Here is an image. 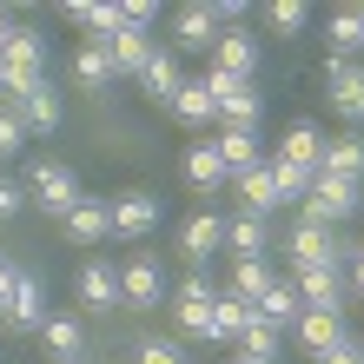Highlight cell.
Wrapping results in <instances>:
<instances>
[{
  "mask_svg": "<svg viewBox=\"0 0 364 364\" xmlns=\"http://www.w3.org/2000/svg\"><path fill=\"white\" fill-rule=\"evenodd\" d=\"M40 87H47V40L33 27H14L7 47H0V106H20Z\"/></svg>",
  "mask_w": 364,
  "mask_h": 364,
  "instance_id": "1",
  "label": "cell"
},
{
  "mask_svg": "<svg viewBox=\"0 0 364 364\" xmlns=\"http://www.w3.org/2000/svg\"><path fill=\"white\" fill-rule=\"evenodd\" d=\"M205 93H212V113H219L225 133H252L265 113V93L252 87V80H232V73H212L205 67Z\"/></svg>",
  "mask_w": 364,
  "mask_h": 364,
  "instance_id": "2",
  "label": "cell"
},
{
  "mask_svg": "<svg viewBox=\"0 0 364 364\" xmlns=\"http://www.w3.org/2000/svg\"><path fill=\"white\" fill-rule=\"evenodd\" d=\"M27 199L47 212V219H67V212L87 199L80 192V179H73V166H60V159H40L33 173H27Z\"/></svg>",
  "mask_w": 364,
  "mask_h": 364,
  "instance_id": "3",
  "label": "cell"
},
{
  "mask_svg": "<svg viewBox=\"0 0 364 364\" xmlns=\"http://www.w3.org/2000/svg\"><path fill=\"white\" fill-rule=\"evenodd\" d=\"M166 298H173V325L186 338H205L212 345V298H219V285H212V278H186V285H173Z\"/></svg>",
  "mask_w": 364,
  "mask_h": 364,
  "instance_id": "4",
  "label": "cell"
},
{
  "mask_svg": "<svg viewBox=\"0 0 364 364\" xmlns=\"http://www.w3.org/2000/svg\"><path fill=\"white\" fill-rule=\"evenodd\" d=\"M159 219H166L159 192H119L113 199V239H126V245H139L146 232H159Z\"/></svg>",
  "mask_w": 364,
  "mask_h": 364,
  "instance_id": "5",
  "label": "cell"
},
{
  "mask_svg": "<svg viewBox=\"0 0 364 364\" xmlns=\"http://www.w3.org/2000/svg\"><path fill=\"white\" fill-rule=\"evenodd\" d=\"M358 212V186L351 179H331V173H318L311 192H305V219L311 225H338V219H351Z\"/></svg>",
  "mask_w": 364,
  "mask_h": 364,
  "instance_id": "6",
  "label": "cell"
},
{
  "mask_svg": "<svg viewBox=\"0 0 364 364\" xmlns=\"http://www.w3.org/2000/svg\"><path fill=\"white\" fill-rule=\"evenodd\" d=\"M119 291H126V305H133V311H153L159 298H166V272H159L153 252H133V259L119 265Z\"/></svg>",
  "mask_w": 364,
  "mask_h": 364,
  "instance_id": "7",
  "label": "cell"
},
{
  "mask_svg": "<svg viewBox=\"0 0 364 364\" xmlns=\"http://www.w3.org/2000/svg\"><path fill=\"white\" fill-rule=\"evenodd\" d=\"M298 305L305 311H338L345 305V265H298Z\"/></svg>",
  "mask_w": 364,
  "mask_h": 364,
  "instance_id": "8",
  "label": "cell"
},
{
  "mask_svg": "<svg viewBox=\"0 0 364 364\" xmlns=\"http://www.w3.org/2000/svg\"><path fill=\"white\" fill-rule=\"evenodd\" d=\"M73 291H80V305H87V311H119V305H126V291H119V265H106V259H87V265H80Z\"/></svg>",
  "mask_w": 364,
  "mask_h": 364,
  "instance_id": "9",
  "label": "cell"
},
{
  "mask_svg": "<svg viewBox=\"0 0 364 364\" xmlns=\"http://www.w3.org/2000/svg\"><path fill=\"white\" fill-rule=\"evenodd\" d=\"M285 245H291V259H298V265H345V259H351V245H338V239H331V225H311V219H298Z\"/></svg>",
  "mask_w": 364,
  "mask_h": 364,
  "instance_id": "10",
  "label": "cell"
},
{
  "mask_svg": "<svg viewBox=\"0 0 364 364\" xmlns=\"http://www.w3.org/2000/svg\"><path fill=\"white\" fill-rule=\"evenodd\" d=\"M325 87H331V113L364 126V67H351V60H331L325 67Z\"/></svg>",
  "mask_w": 364,
  "mask_h": 364,
  "instance_id": "11",
  "label": "cell"
},
{
  "mask_svg": "<svg viewBox=\"0 0 364 364\" xmlns=\"http://www.w3.org/2000/svg\"><path fill=\"white\" fill-rule=\"evenodd\" d=\"M212 40H219L212 0H192V7H179V20H173V53H212Z\"/></svg>",
  "mask_w": 364,
  "mask_h": 364,
  "instance_id": "12",
  "label": "cell"
},
{
  "mask_svg": "<svg viewBox=\"0 0 364 364\" xmlns=\"http://www.w3.org/2000/svg\"><path fill=\"white\" fill-rule=\"evenodd\" d=\"M212 73H232V80H252L259 73V40H252L245 27H232L212 40Z\"/></svg>",
  "mask_w": 364,
  "mask_h": 364,
  "instance_id": "13",
  "label": "cell"
},
{
  "mask_svg": "<svg viewBox=\"0 0 364 364\" xmlns=\"http://www.w3.org/2000/svg\"><path fill=\"white\" fill-rule=\"evenodd\" d=\"M0 325H7V331H40V325H47V285H40V272H20L14 305H7Z\"/></svg>",
  "mask_w": 364,
  "mask_h": 364,
  "instance_id": "14",
  "label": "cell"
},
{
  "mask_svg": "<svg viewBox=\"0 0 364 364\" xmlns=\"http://www.w3.org/2000/svg\"><path fill=\"white\" fill-rule=\"evenodd\" d=\"M60 225H67V239H73V245H100V239H113V199H80Z\"/></svg>",
  "mask_w": 364,
  "mask_h": 364,
  "instance_id": "15",
  "label": "cell"
},
{
  "mask_svg": "<svg viewBox=\"0 0 364 364\" xmlns=\"http://www.w3.org/2000/svg\"><path fill=\"white\" fill-rule=\"evenodd\" d=\"M179 252L192 265H205L212 252H225V219H219V212H192L186 232H179Z\"/></svg>",
  "mask_w": 364,
  "mask_h": 364,
  "instance_id": "16",
  "label": "cell"
},
{
  "mask_svg": "<svg viewBox=\"0 0 364 364\" xmlns=\"http://www.w3.org/2000/svg\"><path fill=\"white\" fill-rule=\"evenodd\" d=\"M179 53L173 47H153V60H146V73H139V93L153 100V106H173V93H179Z\"/></svg>",
  "mask_w": 364,
  "mask_h": 364,
  "instance_id": "17",
  "label": "cell"
},
{
  "mask_svg": "<svg viewBox=\"0 0 364 364\" xmlns=\"http://www.w3.org/2000/svg\"><path fill=\"white\" fill-rule=\"evenodd\" d=\"M232 186H239V205L252 212V219H272V212L285 205V199H278V179H272V166H265V159L252 166V173H239Z\"/></svg>",
  "mask_w": 364,
  "mask_h": 364,
  "instance_id": "18",
  "label": "cell"
},
{
  "mask_svg": "<svg viewBox=\"0 0 364 364\" xmlns=\"http://www.w3.org/2000/svg\"><path fill=\"white\" fill-rule=\"evenodd\" d=\"M272 159H291V166H311V173H318V159H325V133H318L311 119H291L285 139L272 146Z\"/></svg>",
  "mask_w": 364,
  "mask_h": 364,
  "instance_id": "19",
  "label": "cell"
},
{
  "mask_svg": "<svg viewBox=\"0 0 364 364\" xmlns=\"http://www.w3.org/2000/svg\"><path fill=\"white\" fill-rule=\"evenodd\" d=\"M40 345H47V358H60V364H80V351H87V331H80V318L47 311V325H40Z\"/></svg>",
  "mask_w": 364,
  "mask_h": 364,
  "instance_id": "20",
  "label": "cell"
},
{
  "mask_svg": "<svg viewBox=\"0 0 364 364\" xmlns=\"http://www.w3.org/2000/svg\"><path fill=\"white\" fill-rule=\"evenodd\" d=\"M73 80H80V87H87V93H106V87H113V53H106V40H80V53H73Z\"/></svg>",
  "mask_w": 364,
  "mask_h": 364,
  "instance_id": "21",
  "label": "cell"
},
{
  "mask_svg": "<svg viewBox=\"0 0 364 364\" xmlns=\"http://www.w3.org/2000/svg\"><path fill=\"white\" fill-rule=\"evenodd\" d=\"M67 20L87 27V40H113L126 20H119V0H67Z\"/></svg>",
  "mask_w": 364,
  "mask_h": 364,
  "instance_id": "22",
  "label": "cell"
},
{
  "mask_svg": "<svg viewBox=\"0 0 364 364\" xmlns=\"http://www.w3.org/2000/svg\"><path fill=\"white\" fill-rule=\"evenodd\" d=\"M153 47H159V40L153 33H139V27H119L113 40H106V53H113V73H146V60H153Z\"/></svg>",
  "mask_w": 364,
  "mask_h": 364,
  "instance_id": "23",
  "label": "cell"
},
{
  "mask_svg": "<svg viewBox=\"0 0 364 364\" xmlns=\"http://www.w3.org/2000/svg\"><path fill=\"white\" fill-rule=\"evenodd\" d=\"M318 173H331V179H364V139L358 133H338V139H325V159H318Z\"/></svg>",
  "mask_w": 364,
  "mask_h": 364,
  "instance_id": "24",
  "label": "cell"
},
{
  "mask_svg": "<svg viewBox=\"0 0 364 364\" xmlns=\"http://www.w3.org/2000/svg\"><path fill=\"white\" fill-rule=\"evenodd\" d=\"M291 331H298V345H305L311 358H325L338 338H345V318H338V311H298Z\"/></svg>",
  "mask_w": 364,
  "mask_h": 364,
  "instance_id": "25",
  "label": "cell"
},
{
  "mask_svg": "<svg viewBox=\"0 0 364 364\" xmlns=\"http://www.w3.org/2000/svg\"><path fill=\"white\" fill-rule=\"evenodd\" d=\"M186 186L192 192H219V186H232V173H225V159H219V146H192L186 153Z\"/></svg>",
  "mask_w": 364,
  "mask_h": 364,
  "instance_id": "26",
  "label": "cell"
},
{
  "mask_svg": "<svg viewBox=\"0 0 364 364\" xmlns=\"http://www.w3.org/2000/svg\"><path fill=\"white\" fill-rule=\"evenodd\" d=\"M252 325V305L239 291H219L212 298V345H239V331Z\"/></svg>",
  "mask_w": 364,
  "mask_h": 364,
  "instance_id": "27",
  "label": "cell"
},
{
  "mask_svg": "<svg viewBox=\"0 0 364 364\" xmlns=\"http://www.w3.org/2000/svg\"><path fill=\"white\" fill-rule=\"evenodd\" d=\"M265 239H272V219H252V212L225 219V245H232V259H265Z\"/></svg>",
  "mask_w": 364,
  "mask_h": 364,
  "instance_id": "28",
  "label": "cell"
},
{
  "mask_svg": "<svg viewBox=\"0 0 364 364\" xmlns=\"http://www.w3.org/2000/svg\"><path fill=\"white\" fill-rule=\"evenodd\" d=\"M179 126H212L219 113H212V93H205V80H179V93H173V106H166Z\"/></svg>",
  "mask_w": 364,
  "mask_h": 364,
  "instance_id": "29",
  "label": "cell"
},
{
  "mask_svg": "<svg viewBox=\"0 0 364 364\" xmlns=\"http://www.w3.org/2000/svg\"><path fill=\"white\" fill-rule=\"evenodd\" d=\"M325 47H331V60H351V53H364V27H358V7H338V14L325 20Z\"/></svg>",
  "mask_w": 364,
  "mask_h": 364,
  "instance_id": "30",
  "label": "cell"
},
{
  "mask_svg": "<svg viewBox=\"0 0 364 364\" xmlns=\"http://www.w3.org/2000/svg\"><path fill=\"white\" fill-rule=\"evenodd\" d=\"M212 146H219V159H225V173H232V179H239V173H252V166L265 159V146H259V133H219Z\"/></svg>",
  "mask_w": 364,
  "mask_h": 364,
  "instance_id": "31",
  "label": "cell"
},
{
  "mask_svg": "<svg viewBox=\"0 0 364 364\" xmlns=\"http://www.w3.org/2000/svg\"><path fill=\"white\" fill-rule=\"evenodd\" d=\"M14 113H20V126H27V139H33V133H53V126H60V93H53V87H40V93L20 100Z\"/></svg>",
  "mask_w": 364,
  "mask_h": 364,
  "instance_id": "32",
  "label": "cell"
},
{
  "mask_svg": "<svg viewBox=\"0 0 364 364\" xmlns=\"http://www.w3.org/2000/svg\"><path fill=\"white\" fill-rule=\"evenodd\" d=\"M272 285H278V278H272V265H265V259H239V265H232V285H225V291H239L245 305H259Z\"/></svg>",
  "mask_w": 364,
  "mask_h": 364,
  "instance_id": "33",
  "label": "cell"
},
{
  "mask_svg": "<svg viewBox=\"0 0 364 364\" xmlns=\"http://www.w3.org/2000/svg\"><path fill=\"white\" fill-rule=\"evenodd\" d=\"M252 311H259V318H265L272 331H291V325H298V311H305V305H298V291H291V285H272V291H265V298H259Z\"/></svg>",
  "mask_w": 364,
  "mask_h": 364,
  "instance_id": "34",
  "label": "cell"
},
{
  "mask_svg": "<svg viewBox=\"0 0 364 364\" xmlns=\"http://www.w3.org/2000/svg\"><path fill=\"white\" fill-rule=\"evenodd\" d=\"M232 351H239L245 364H272V358H278V331L265 325V318H259V311H252V325L239 331V345H232Z\"/></svg>",
  "mask_w": 364,
  "mask_h": 364,
  "instance_id": "35",
  "label": "cell"
},
{
  "mask_svg": "<svg viewBox=\"0 0 364 364\" xmlns=\"http://www.w3.org/2000/svg\"><path fill=\"white\" fill-rule=\"evenodd\" d=\"M265 166H272V179H278V199H298V205H305V192H311V166H291V159H272L265 153Z\"/></svg>",
  "mask_w": 364,
  "mask_h": 364,
  "instance_id": "36",
  "label": "cell"
},
{
  "mask_svg": "<svg viewBox=\"0 0 364 364\" xmlns=\"http://www.w3.org/2000/svg\"><path fill=\"white\" fill-rule=\"evenodd\" d=\"M265 27L291 40V33H305V27H311V7H305V0H272V7H265Z\"/></svg>",
  "mask_w": 364,
  "mask_h": 364,
  "instance_id": "37",
  "label": "cell"
},
{
  "mask_svg": "<svg viewBox=\"0 0 364 364\" xmlns=\"http://www.w3.org/2000/svg\"><path fill=\"white\" fill-rule=\"evenodd\" d=\"M20 146H27V126H20V113H14V106H0V159H7V153H20Z\"/></svg>",
  "mask_w": 364,
  "mask_h": 364,
  "instance_id": "38",
  "label": "cell"
},
{
  "mask_svg": "<svg viewBox=\"0 0 364 364\" xmlns=\"http://www.w3.org/2000/svg\"><path fill=\"white\" fill-rule=\"evenodd\" d=\"M27 205H33V199H27V186H20V179H0V225H7V219H20Z\"/></svg>",
  "mask_w": 364,
  "mask_h": 364,
  "instance_id": "39",
  "label": "cell"
},
{
  "mask_svg": "<svg viewBox=\"0 0 364 364\" xmlns=\"http://www.w3.org/2000/svg\"><path fill=\"white\" fill-rule=\"evenodd\" d=\"M139 364H186V351L173 345V338H146V345H139Z\"/></svg>",
  "mask_w": 364,
  "mask_h": 364,
  "instance_id": "40",
  "label": "cell"
},
{
  "mask_svg": "<svg viewBox=\"0 0 364 364\" xmlns=\"http://www.w3.org/2000/svg\"><path fill=\"white\" fill-rule=\"evenodd\" d=\"M14 285H20V265L0 259V318H7V305H14Z\"/></svg>",
  "mask_w": 364,
  "mask_h": 364,
  "instance_id": "41",
  "label": "cell"
},
{
  "mask_svg": "<svg viewBox=\"0 0 364 364\" xmlns=\"http://www.w3.org/2000/svg\"><path fill=\"white\" fill-rule=\"evenodd\" d=\"M318 364H364V358H358V338H338V345L318 358Z\"/></svg>",
  "mask_w": 364,
  "mask_h": 364,
  "instance_id": "42",
  "label": "cell"
},
{
  "mask_svg": "<svg viewBox=\"0 0 364 364\" xmlns=\"http://www.w3.org/2000/svg\"><path fill=\"white\" fill-rule=\"evenodd\" d=\"M351 291H364V252H351V278H345Z\"/></svg>",
  "mask_w": 364,
  "mask_h": 364,
  "instance_id": "43",
  "label": "cell"
},
{
  "mask_svg": "<svg viewBox=\"0 0 364 364\" xmlns=\"http://www.w3.org/2000/svg\"><path fill=\"white\" fill-rule=\"evenodd\" d=\"M358 27H364V7H358Z\"/></svg>",
  "mask_w": 364,
  "mask_h": 364,
  "instance_id": "44",
  "label": "cell"
},
{
  "mask_svg": "<svg viewBox=\"0 0 364 364\" xmlns=\"http://www.w3.org/2000/svg\"><path fill=\"white\" fill-rule=\"evenodd\" d=\"M358 358H364V345H358Z\"/></svg>",
  "mask_w": 364,
  "mask_h": 364,
  "instance_id": "45",
  "label": "cell"
},
{
  "mask_svg": "<svg viewBox=\"0 0 364 364\" xmlns=\"http://www.w3.org/2000/svg\"><path fill=\"white\" fill-rule=\"evenodd\" d=\"M239 364H245V358H239Z\"/></svg>",
  "mask_w": 364,
  "mask_h": 364,
  "instance_id": "46",
  "label": "cell"
}]
</instances>
